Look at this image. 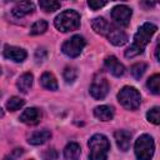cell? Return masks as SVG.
I'll return each instance as SVG.
<instances>
[{"label":"cell","mask_w":160,"mask_h":160,"mask_svg":"<svg viewBox=\"0 0 160 160\" xmlns=\"http://www.w3.org/2000/svg\"><path fill=\"white\" fill-rule=\"evenodd\" d=\"M104 64H105L106 70H108L110 74H112L114 76H116V78L122 76L124 72H125L124 65H122L115 56H112V55H111V56H108V58L105 59Z\"/></svg>","instance_id":"cell-12"},{"label":"cell","mask_w":160,"mask_h":160,"mask_svg":"<svg viewBox=\"0 0 160 160\" xmlns=\"http://www.w3.org/2000/svg\"><path fill=\"white\" fill-rule=\"evenodd\" d=\"M54 25L61 32L74 31L80 26V15L75 10H65L55 18Z\"/></svg>","instance_id":"cell-3"},{"label":"cell","mask_w":160,"mask_h":160,"mask_svg":"<svg viewBox=\"0 0 160 160\" xmlns=\"http://www.w3.org/2000/svg\"><path fill=\"white\" fill-rule=\"evenodd\" d=\"M119 102L128 110H136L140 106L141 96L140 92L132 86H124L118 94Z\"/></svg>","instance_id":"cell-5"},{"label":"cell","mask_w":160,"mask_h":160,"mask_svg":"<svg viewBox=\"0 0 160 160\" xmlns=\"http://www.w3.org/2000/svg\"><path fill=\"white\" fill-rule=\"evenodd\" d=\"M39 6L46 12H52V11H56L60 9V2L55 1V0H40Z\"/></svg>","instance_id":"cell-22"},{"label":"cell","mask_w":160,"mask_h":160,"mask_svg":"<svg viewBox=\"0 0 160 160\" xmlns=\"http://www.w3.org/2000/svg\"><path fill=\"white\" fill-rule=\"evenodd\" d=\"M48 30V22L45 20H38L32 24L30 29V35H40Z\"/></svg>","instance_id":"cell-24"},{"label":"cell","mask_w":160,"mask_h":160,"mask_svg":"<svg viewBox=\"0 0 160 160\" xmlns=\"http://www.w3.org/2000/svg\"><path fill=\"white\" fill-rule=\"evenodd\" d=\"M88 5H89V8H90V9H92V10H99L100 8H102V6H105V5H106V1H95V0H89V1H88Z\"/></svg>","instance_id":"cell-31"},{"label":"cell","mask_w":160,"mask_h":160,"mask_svg":"<svg viewBox=\"0 0 160 160\" xmlns=\"http://www.w3.org/2000/svg\"><path fill=\"white\" fill-rule=\"evenodd\" d=\"M42 160H58V151L55 149H48L42 154Z\"/></svg>","instance_id":"cell-29"},{"label":"cell","mask_w":160,"mask_h":160,"mask_svg":"<svg viewBox=\"0 0 160 160\" xmlns=\"http://www.w3.org/2000/svg\"><path fill=\"white\" fill-rule=\"evenodd\" d=\"M85 45H86V41H85V39L82 36L74 35V36H71L70 39H68L62 44L61 50H62V52L66 56H69V58H76V56H79L81 54V51L85 48Z\"/></svg>","instance_id":"cell-6"},{"label":"cell","mask_w":160,"mask_h":160,"mask_svg":"<svg viewBox=\"0 0 160 160\" xmlns=\"http://www.w3.org/2000/svg\"><path fill=\"white\" fill-rule=\"evenodd\" d=\"M109 82L104 78H98L90 85V95L96 100H102L109 92Z\"/></svg>","instance_id":"cell-8"},{"label":"cell","mask_w":160,"mask_h":160,"mask_svg":"<svg viewBox=\"0 0 160 160\" xmlns=\"http://www.w3.org/2000/svg\"><path fill=\"white\" fill-rule=\"evenodd\" d=\"M35 10V6L31 1H20L12 9V15L16 18H22L25 15L31 14Z\"/></svg>","instance_id":"cell-15"},{"label":"cell","mask_w":160,"mask_h":160,"mask_svg":"<svg viewBox=\"0 0 160 160\" xmlns=\"http://www.w3.org/2000/svg\"><path fill=\"white\" fill-rule=\"evenodd\" d=\"M40 82L48 90H51V91L58 90V81L51 72H44L40 78Z\"/></svg>","instance_id":"cell-20"},{"label":"cell","mask_w":160,"mask_h":160,"mask_svg":"<svg viewBox=\"0 0 160 160\" xmlns=\"http://www.w3.org/2000/svg\"><path fill=\"white\" fill-rule=\"evenodd\" d=\"M0 96H1V92H0Z\"/></svg>","instance_id":"cell-35"},{"label":"cell","mask_w":160,"mask_h":160,"mask_svg":"<svg viewBox=\"0 0 160 160\" xmlns=\"http://www.w3.org/2000/svg\"><path fill=\"white\" fill-rule=\"evenodd\" d=\"M4 116V110L1 109V106H0V118H2Z\"/></svg>","instance_id":"cell-33"},{"label":"cell","mask_w":160,"mask_h":160,"mask_svg":"<svg viewBox=\"0 0 160 160\" xmlns=\"http://www.w3.org/2000/svg\"><path fill=\"white\" fill-rule=\"evenodd\" d=\"M51 138V132L50 130H38V131H34L29 138H28V142L31 144V145H41L44 142H46L49 139Z\"/></svg>","instance_id":"cell-16"},{"label":"cell","mask_w":160,"mask_h":160,"mask_svg":"<svg viewBox=\"0 0 160 160\" xmlns=\"http://www.w3.org/2000/svg\"><path fill=\"white\" fill-rule=\"evenodd\" d=\"M42 118L41 110L38 108H29L24 110V112L20 115V121L26 125H36L40 122Z\"/></svg>","instance_id":"cell-10"},{"label":"cell","mask_w":160,"mask_h":160,"mask_svg":"<svg viewBox=\"0 0 160 160\" xmlns=\"http://www.w3.org/2000/svg\"><path fill=\"white\" fill-rule=\"evenodd\" d=\"M114 114H115L114 108L109 106V105H100V106H96L94 109V115L100 121H110V120H112Z\"/></svg>","instance_id":"cell-14"},{"label":"cell","mask_w":160,"mask_h":160,"mask_svg":"<svg viewBox=\"0 0 160 160\" xmlns=\"http://www.w3.org/2000/svg\"><path fill=\"white\" fill-rule=\"evenodd\" d=\"M89 160H108L110 142L102 134H95L90 138L89 142Z\"/></svg>","instance_id":"cell-2"},{"label":"cell","mask_w":160,"mask_h":160,"mask_svg":"<svg viewBox=\"0 0 160 160\" xmlns=\"http://www.w3.org/2000/svg\"><path fill=\"white\" fill-rule=\"evenodd\" d=\"M155 58H156V61H160V59H159V42L156 44V48H155Z\"/></svg>","instance_id":"cell-32"},{"label":"cell","mask_w":160,"mask_h":160,"mask_svg":"<svg viewBox=\"0 0 160 160\" xmlns=\"http://www.w3.org/2000/svg\"><path fill=\"white\" fill-rule=\"evenodd\" d=\"M134 150L138 160H151L155 151L154 139L148 134L139 136L138 140L135 141Z\"/></svg>","instance_id":"cell-4"},{"label":"cell","mask_w":160,"mask_h":160,"mask_svg":"<svg viewBox=\"0 0 160 160\" xmlns=\"http://www.w3.org/2000/svg\"><path fill=\"white\" fill-rule=\"evenodd\" d=\"M91 26H92V29H94V31H95L96 34H100V35L106 36L108 32H109V30H110V28H111V24H110L106 19L99 16V18H95V19L92 20Z\"/></svg>","instance_id":"cell-17"},{"label":"cell","mask_w":160,"mask_h":160,"mask_svg":"<svg viewBox=\"0 0 160 160\" xmlns=\"http://www.w3.org/2000/svg\"><path fill=\"white\" fill-rule=\"evenodd\" d=\"M132 10L126 5H116L111 10V19L116 25L120 26H128L130 24Z\"/></svg>","instance_id":"cell-7"},{"label":"cell","mask_w":160,"mask_h":160,"mask_svg":"<svg viewBox=\"0 0 160 160\" xmlns=\"http://www.w3.org/2000/svg\"><path fill=\"white\" fill-rule=\"evenodd\" d=\"M32 80H34V76H32L31 72H24V74L18 79L16 86H18V89H19L21 92L26 94V92L31 89V86H32Z\"/></svg>","instance_id":"cell-18"},{"label":"cell","mask_w":160,"mask_h":160,"mask_svg":"<svg viewBox=\"0 0 160 160\" xmlns=\"http://www.w3.org/2000/svg\"><path fill=\"white\" fill-rule=\"evenodd\" d=\"M0 75H1V68H0Z\"/></svg>","instance_id":"cell-34"},{"label":"cell","mask_w":160,"mask_h":160,"mask_svg":"<svg viewBox=\"0 0 160 160\" xmlns=\"http://www.w3.org/2000/svg\"><path fill=\"white\" fill-rule=\"evenodd\" d=\"M114 138H115V141H116L118 148L121 151L129 150L130 141H131V134L129 131H126V130H118V131H115Z\"/></svg>","instance_id":"cell-13"},{"label":"cell","mask_w":160,"mask_h":160,"mask_svg":"<svg viewBox=\"0 0 160 160\" xmlns=\"http://www.w3.org/2000/svg\"><path fill=\"white\" fill-rule=\"evenodd\" d=\"M146 69H148V65L145 62H136L130 68V72L135 79H140L146 71Z\"/></svg>","instance_id":"cell-25"},{"label":"cell","mask_w":160,"mask_h":160,"mask_svg":"<svg viewBox=\"0 0 160 160\" xmlns=\"http://www.w3.org/2000/svg\"><path fill=\"white\" fill-rule=\"evenodd\" d=\"M62 75H64L65 81H66L68 84H71V82H74V81L76 80V78H78V71H76L75 68H72V66H68V68H65Z\"/></svg>","instance_id":"cell-26"},{"label":"cell","mask_w":160,"mask_h":160,"mask_svg":"<svg viewBox=\"0 0 160 160\" xmlns=\"http://www.w3.org/2000/svg\"><path fill=\"white\" fill-rule=\"evenodd\" d=\"M35 59L38 62H41L46 59V50L44 48H39L36 51H35Z\"/></svg>","instance_id":"cell-30"},{"label":"cell","mask_w":160,"mask_h":160,"mask_svg":"<svg viewBox=\"0 0 160 160\" xmlns=\"http://www.w3.org/2000/svg\"><path fill=\"white\" fill-rule=\"evenodd\" d=\"M146 118L150 122L155 124V125H159L160 122V116H159V106H154L152 109H150L146 114Z\"/></svg>","instance_id":"cell-27"},{"label":"cell","mask_w":160,"mask_h":160,"mask_svg":"<svg viewBox=\"0 0 160 160\" xmlns=\"http://www.w3.org/2000/svg\"><path fill=\"white\" fill-rule=\"evenodd\" d=\"M4 56L9 60H12L15 62H22L28 54L24 49L18 48V46H12V45H5L4 48Z\"/></svg>","instance_id":"cell-11"},{"label":"cell","mask_w":160,"mask_h":160,"mask_svg":"<svg viewBox=\"0 0 160 160\" xmlns=\"http://www.w3.org/2000/svg\"><path fill=\"white\" fill-rule=\"evenodd\" d=\"M81 155V149L78 142H70L64 149V158L66 160H79Z\"/></svg>","instance_id":"cell-19"},{"label":"cell","mask_w":160,"mask_h":160,"mask_svg":"<svg viewBox=\"0 0 160 160\" xmlns=\"http://www.w3.org/2000/svg\"><path fill=\"white\" fill-rule=\"evenodd\" d=\"M146 86H148V89L152 94L158 95L160 92V75L159 74H155L151 78H149L148 79V82H146Z\"/></svg>","instance_id":"cell-21"},{"label":"cell","mask_w":160,"mask_h":160,"mask_svg":"<svg viewBox=\"0 0 160 160\" xmlns=\"http://www.w3.org/2000/svg\"><path fill=\"white\" fill-rule=\"evenodd\" d=\"M22 154H24V149L22 148H16L12 151H10L2 160H18Z\"/></svg>","instance_id":"cell-28"},{"label":"cell","mask_w":160,"mask_h":160,"mask_svg":"<svg viewBox=\"0 0 160 160\" xmlns=\"http://www.w3.org/2000/svg\"><path fill=\"white\" fill-rule=\"evenodd\" d=\"M156 30H158L156 25H154L151 22H144L139 28L136 34L134 35L132 44L125 50V56L126 58H135V56L142 54L145 50V46L150 42V39L156 32Z\"/></svg>","instance_id":"cell-1"},{"label":"cell","mask_w":160,"mask_h":160,"mask_svg":"<svg viewBox=\"0 0 160 160\" xmlns=\"http://www.w3.org/2000/svg\"><path fill=\"white\" fill-rule=\"evenodd\" d=\"M25 104V100L19 98V96H12L6 101V109L9 111H16L19 109H21Z\"/></svg>","instance_id":"cell-23"},{"label":"cell","mask_w":160,"mask_h":160,"mask_svg":"<svg viewBox=\"0 0 160 160\" xmlns=\"http://www.w3.org/2000/svg\"><path fill=\"white\" fill-rule=\"evenodd\" d=\"M106 38H108L109 41H110L112 45H115V46H122V45H125V44L128 42V40H129L126 32H125L124 30H121V29L114 26V25H111V28H110V30H109Z\"/></svg>","instance_id":"cell-9"}]
</instances>
